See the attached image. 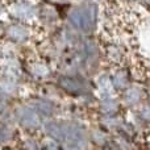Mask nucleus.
<instances>
[{
	"instance_id": "obj_1",
	"label": "nucleus",
	"mask_w": 150,
	"mask_h": 150,
	"mask_svg": "<svg viewBox=\"0 0 150 150\" xmlns=\"http://www.w3.org/2000/svg\"><path fill=\"white\" fill-rule=\"evenodd\" d=\"M100 20V8L98 3L90 1L74 7L69 13V23L74 29L84 34H90L98 28Z\"/></svg>"
},
{
	"instance_id": "obj_2",
	"label": "nucleus",
	"mask_w": 150,
	"mask_h": 150,
	"mask_svg": "<svg viewBox=\"0 0 150 150\" xmlns=\"http://www.w3.org/2000/svg\"><path fill=\"white\" fill-rule=\"evenodd\" d=\"M8 13L15 21L32 24L38 18V7L32 0H13L8 5Z\"/></svg>"
},
{
	"instance_id": "obj_3",
	"label": "nucleus",
	"mask_w": 150,
	"mask_h": 150,
	"mask_svg": "<svg viewBox=\"0 0 150 150\" xmlns=\"http://www.w3.org/2000/svg\"><path fill=\"white\" fill-rule=\"evenodd\" d=\"M16 120L18 125L24 128L26 132H36L42 125V117L40 116L32 104L20 107L16 111Z\"/></svg>"
},
{
	"instance_id": "obj_4",
	"label": "nucleus",
	"mask_w": 150,
	"mask_h": 150,
	"mask_svg": "<svg viewBox=\"0 0 150 150\" xmlns=\"http://www.w3.org/2000/svg\"><path fill=\"white\" fill-rule=\"evenodd\" d=\"M4 36L11 44L24 45L32 38L33 33H32L30 24L13 21L12 24L4 28Z\"/></svg>"
},
{
	"instance_id": "obj_5",
	"label": "nucleus",
	"mask_w": 150,
	"mask_h": 150,
	"mask_svg": "<svg viewBox=\"0 0 150 150\" xmlns=\"http://www.w3.org/2000/svg\"><path fill=\"white\" fill-rule=\"evenodd\" d=\"M119 95L122 105L128 107V108H137L140 104H142L148 99L146 88L138 83H132L129 87H127Z\"/></svg>"
},
{
	"instance_id": "obj_6",
	"label": "nucleus",
	"mask_w": 150,
	"mask_h": 150,
	"mask_svg": "<svg viewBox=\"0 0 150 150\" xmlns=\"http://www.w3.org/2000/svg\"><path fill=\"white\" fill-rule=\"evenodd\" d=\"M59 90L73 96H82L87 92V84L84 80L73 75H61L57 80Z\"/></svg>"
},
{
	"instance_id": "obj_7",
	"label": "nucleus",
	"mask_w": 150,
	"mask_h": 150,
	"mask_svg": "<svg viewBox=\"0 0 150 150\" xmlns=\"http://www.w3.org/2000/svg\"><path fill=\"white\" fill-rule=\"evenodd\" d=\"M109 76H111L112 86H113L115 91H116L117 93L122 92L125 88L129 87V86L133 83L130 70L128 67H125V66H121V65L116 66V67L113 69V71L109 74Z\"/></svg>"
},
{
	"instance_id": "obj_8",
	"label": "nucleus",
	"mask_w": 150,
	"mask_h": 150,
	"mask_svg": "<svg viewBox=\"0 0 150 150\" xmlns=\"http://www.w3.org/2000/svg\"><path fill=\"white\" fill-rule=\"evenodd\" d=\"M67 122L61 120L49 119L44 122V130L47 137L58 141V142H66V134H67Z\"/></svg>"
},
{
	"instance_id": "obj_9",
	"label": "nucleus",
	"mask_w": 150,
	"mask_h": 150,
	"mask_svg": "<svg viewBox=\"0 0 150 150\" xmlns=\"http://www.w3.org/2000/svg\"><path fill=\"white\" fill-rule=\"evenodd\" d=\"M26 73L36 80H46L52 75L50 65L44 59H30L26 63Z\"/></svg>"
},
{
	"instance_id": "obj_10",
	"label": "nucleus",
	"mask_w": 150,
	"mask_h": 150,
	"mask_svg": "<svg viewBox=\"0 0 150 150\" xmlns=\"http://www.w3.org/2000/svg\"><path fill=\"white\" fill-rule=\"evenodd\" d=\"M32 105L34 107L38 115L42 117V119H53L54 115L57 113V103L52 99H47V98H40V99H34L32 101Z\"/></svg>"
},
{
	"instance_id": "obj_11",
	"label": "nucleus",
	"mask_w": 150,
	"mask_h": 150,
	"mask_svg": "<svg viewBox=\"0 0 150 150\" xmlns=\"http://www.w3.org/2000/svg\"><path fill=\"white\" fill-rule=\"evenodd\" d=\"M104 55L108 59V62L113 63L116 66H120L124 61V58L127 57V52H125V47L122 46L119 42H108L105 45V49H104Z\"/></svg>"
},
{
	"instance_id": "obj_12",
	"label": "nucleus",
	"mask_w": 150,
	"mask_h": 150,
	"mask_svg": "<svg viewBox=\"0 0 150 150\" xmlns=\"http://www.w3.org/2000/svg\"><path fill=\"white\" fill-rule=\"evenodd\" d=\"M95 91L98 93L99 100L105 98H111V96H115V93H117L115 91L113 86H112L109 74H99V76L96 78V82H95Z\"/></svg>"
},
{
	"instance_id": "obj_13",
	"label": "nucleus",
	"mask_w": 150,
	"mask_h": 150,
	"mask_svg": "<svg viewBox=\"0 0 150 150\" xmlns=\"http://www.w3.org/2000/svg\"><path fill=\"white\" fill-rule=\"evenodd\" d=\"M122 107L124 105H122L120 98H116V96L99 100V109H100L101 115H119Z\"/></svg>"
},
{
	"instance_id": "obj_14",
	"label": "nucleus",
	"mask_w": 150,
	"mask_h": 150,
	"mask_svg": "<svg viewBox=\"0 0 150 150\" xmlns=\"http://www.w3.org/2000/svg\"><path fill=\"white\" fill-rule=\"evenodd\" d=\"M18 91V84H17V79L9 75H5L4 78L0 79V92L3 95H15Z\"/></svg>"
},
{
	"instance_id": "obj_15",
	"label": "nucleus",
	"mask_w": 150,
	"mask_h": 150,
	"mask_svg": "<svg viewBox=\"0 0 150 150\" xmlns=\"http://www.w3.org/2000/svg\"><path fill=\"white\" fill-rule=\"evenodd\" d=\"M136 117L141 125L150 127V100H145L136 108Z\"/></svg>"
},
{
	"instance_id": "obj_16",
	"label": "nucleus",
	"mask_w": 150,
	"mask_h": 150,
	"mask_svg": "<svg viewBox=\"0 0 150 150\" xmlns=\"http://www.w3.org/2000/svg\"><path fill=\"white\" fill-rule=\"evenodd\" d=\"M90 137L95 145L99 146H105L108 142V136H107V130L101 127H98L95 129H92V132H90Z\"/></svg>"
},
{
	"instance_id": "obj_17",
	"label": "nucleus",
	"mask_w": 150,
	"mask_h": 150,
	"mask_svg": "<svg viewBox=\"0 0 150 150\" xmlns=\"http://www.w3.org/2000/svg\"><path fill=\"white\" fill-rule=\"evenodd\" d=\"M15 138V129L11 128L9 125H3L0 127V145L8 144Z\"/></svg>"
},
{
	"instance_id": "obj_18",
	"label": "nucleus",
	"mask_w": 150,
	"mask_h": 150,
	"mask_svg": "<svg viewBox=\"0 0 150 150\" xmlns=\"http://www.w3.org/2000/svg\"><path fill=\"white\" fill-rule=\"evenodd\" d=\"M45 150H61V142L53 140V138H46V141L44 142Z\"/></svg>"
},
{
	"instance_id": "obj_19",
	"label": "nucleus",
	"mask_w": 150,
	"mask_h": 150,
	"mask_svg": "<svg viewBox=\"0 0 150 150\" xmlns=\"http://www.w3.org/2000/svg\"><path fill=\"white\" fill-rule=\"evenodd\" d=\"M24 149L25 150H41L40 149L38 142L30 137H28L25 141H24Z\"/></svg>"
},
{
	"instance_id": "obj_20",
	"label": "nucleus",
	"mask_w": 150,
	"mask_h": 150,
	"mask_svg": "<svg viewBox=\"0 0 150 150\" xmlns=\"http://www.w3.org/2000/svg\"><path fill=\"white\" fill-rule=\"evenodd\" d=\"M45 1L50 5H58V4H65V3L70 1V0H45Z\"/></svg>"
},
{
	"instance_id": "obj_21",
	"label": "nucleus",
	"mask_w": 150,
	"mask_h": 150,
	"mask_svg": "<svg viewBox=\"0 0 150 150\" xmlns=\"http://www.w3.org/2000/svg\"><path fill=\"white\" fill-rule=\"evenodd\" d=\"M66 150H80V146L75 145V144H67V149Z\"/></svg>"
},
{
	"instance_id": "obj_22",
	"label": "nucleus",
	"mask_w": 150,
	"mask_h": 150,
	"mask_svg": "<svg viewBox=\"0 0 150 150\" xmlns=\"http://www.w3.org/2000/svg\"><path fill=\"white\" fill-rule=\"evenodd\" d=\"M121 3H127V4H133V3H140L142 0H120Z\"/></svg>"
},
{
	"instance_id": "obj_23",
	"label": "nucleus",
	"mask_w": 150,
	"mask_h": 150,
	"mask_svg": "<svg viewBox=\"0 0 150 150\" xmlns=\"http://www.w3.org/2000/svg\"><path fill=\"white\" fill-rule=\"evenodd\" d=\"M4 111H5V103L3 100H0V113H3Z\"/></svg>"
},
{
	"instance_id": "obj_24",
	"label": "nucleus",
	"mask_w": 150,
	"mask_h": 150,
	"mask_svg": "<svg viewBox=\"0 0 150 150\" xmlns=\"http://www.w3.org/2000/svg\"><path fill=\"white\" fill-rule=\"evenodd\" d=\"M146 88V95H148V98L150 99V84L148 86V87H145Z\"/></svg>"
},
{
	"instance_id": "obj_25",
	"label": "nucleus",
	"mask_w": 150,
	"mask_h": 150,
	"mask_svg": "<svg viewBox=\"0 0 150 150\" xmlns=\"http://www.w3.org/2000/svg\"><path fill=\"white\" fill-rule=\"evenodd\" d=\"M3 11H4V7H3V4H1V3H0V15H1V13H3Z\"/></svg>"
},
{
	"instance_id": "obj_26",
	"label": "nucleus",
	"mask_w": 150,
	"mask_h": 150,
	"mask_svg": "<svg viewBox=\"0 0 150 150\" xmlns=\"http://www.w3.org/2000/svg\"><path fill=\"white\" fill-rule=\"evenodd\" d=\"M0 34H4V28L0 25Z\"/></svg>"
},
{
	"instance_id": "obj_27",
	"label": "nucleus",
	"mask_w": 150,
	"mask_h": 150,
	"mask_svg": "<svg viewBox=\"0 0 150 150\" xmlns=\"http://www.w3.org/2000/svg\"><path fill=\"white\" fill-rule=\"evenodd\" d=\"M90 1H93V3H99V1H101V0H90Z\"/></svg>"
},
{
	"instance_id": "obj_28",
	"label": "nucleus",
	"mask_w": 150,
	"mask_h": 150,
	"mask_svg": "<svg viewBox=\"0 0 150 150\" xmlns=\"http://www.w3.org/2000/svg\"><path fill=\"white\" fill-rule=\"evenodd\" d=\"M7 150H15V149H7Z\"/></svg>"
}]
</instances>
